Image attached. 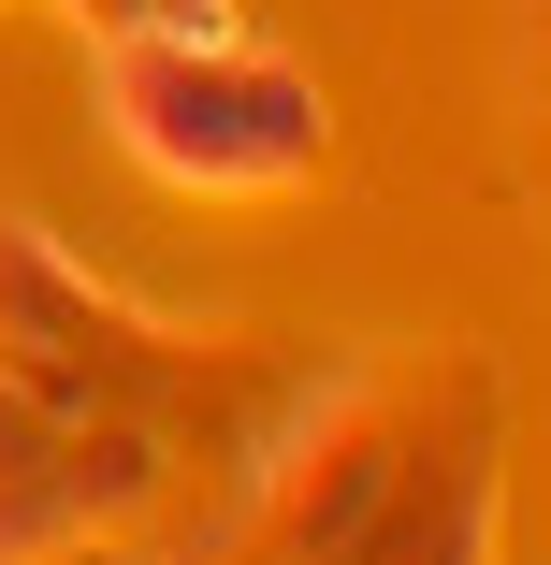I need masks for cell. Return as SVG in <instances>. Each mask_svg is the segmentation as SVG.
Segmentation results:
<instances>
[{"instance_id": "cell-1", "label": "cell", "mask_w": 551, "mask_h": 565, "mask_svg": "<svg viewBox=\"0 0 551 565\" xmlns=\"http://www.w3.org/2000/svg\"><path fill=\"white\" fill-rule=\"evenodd\" d=\"M102 131L160 189L262 203V189H305L335 160V102H319L305 58L247 44L218 0H146V15L102 30Z\"/></svg>"}, {"instance_id": "cell-2", "label": "cell", "mask_w": 551, "mask_h": 565, "mask_svg": "<svg viewBox=\"0 0 551 565\" xmlns=\"http://www.w3.org/2000/svg\"><path fill=\"white\" fill-rule=\"evenodd\" d=\"M0 363H15L44 406H73V420H160V435H203L218 377H233L203 333H160L146 305L73 276L30 217H0Z\"/></svg>"}, {"instance_id": "cell-3", "label": "cell", "mask_w": 551, "mask_h": 565, "mask_svg": "<svg viewBox=\"0 0 551 565\" xmlns=\"http://www.w3.org/2000/svg\"><path fill=\"white\" fill-rule=\"evenodd\" d=\"M189 493V435L160 420H73L0 363V565H87L146 536Z\"/></svg>"}, {"instance_id": "cell-4", "label": "cell", "mask_w": 551, "mask_h": 565, "mask_svg": "<svg viewBox=\"0 0 551 565\" xmlns=\"http://www.w3.org/2000/svg\"><path fill=\"white\" fill-rule=\"evenodd\" d=\"M73 15H102V30H117V15H146V0H73Z\"/></svg>"}]
</instances>
